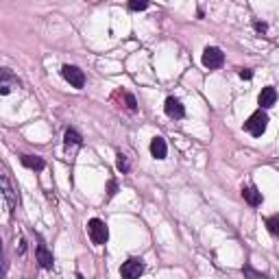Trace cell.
<instances>
[{"label":"cell","mask_w":279,"mask_h":279,"mask_svg":"<svg viewBox=\"0 0 279 279\" xmlns=\"http://www.w3.org/2000/svg\"><path fill=\"white\" fill-rule=\"evenodd\" d=\"M266 126H268V116H266V111H262V109L253 111L251 116H248V120L244 122V131L251 133L253 138H260L266 131Z\"/></svg>","instance_id":"1"},{"label":"cell","mask_w":279,"mask_h":279,"mask_svg":"<svg viewBox=\"0 0 279 279\" xmlns=\"http://www.w3.org/2000/svg\"><path fill=\"white\" fill-rule=\"evenodd\" d=\"M87 233H90V240L94 244H105L109 238V229L100 218H92V220L87 222Z\"/></svg>","instance_id":"2"},{"label":"cell","mask_w":279,"mask_h":279,"mask_svg":"<svg viewBox=\"0 0 279 279\" xmlns=\"http://www.w3.org/2000/svg\"><path fill=\"white\" fill-rule=\"evenodd\" d=\"M222 63H225V52H222L220 48L207 46L203 50V65H205V68L218 70V68H222Z\"/></svg>","instance_id":"3"},{"label":"cell","mask_w":279,"mask_h":279,"mask_svg":"<svg viewBox=\"0 0 279 279\" xmlns=\"http://www.w3.org/2000/svg\"><path fill=\"white\" fill-rule=\"evenodd\" d=\"M0 194H2V199L7 201V207H9V214H16V207H17V194L16 190H13L11 181H9L4 174H0Z\"/></svg>","instance_id":"4"},{"label":"cell","mask_w":279,"mask_h":279,"mask_svg":"<svg viewBox=\"0 0 279 279\" xmlns=\"http://www.w3.org/2000/svg\"><path fill=\"white\" fill-rule=\"evenodd\" d=\"M142 273H144V262L138 260V257H129V260L120 266V277L122 279H140Z\"/></svg>","instance_id":"5"},{"label":"cell","mask_w":279,"mask_h":279,"mask_svg":"<svg viewBox=\"0 0 279 279\" xmlns=\"http://www.w3.org/2000/svg\"><path fill=\"white\" fill-rule=\"evenodd\" d=\"M61 74H63L65 81H68L72 87H77V90L85 87V74H83V70H78L77 65H63V68H61Z\"/></svg>","instance_id":"6"},{"label":"cell","mask_w":279,"mask_h":279,"mask_svg":"<svg viewBox=\"0 0 279 279\" xmlns=\"http://www.w3.org/2000/svg\"><path fill=\"white\" fill-rule=\"evenodd\" d=\"M16 85H20V81H17V78L13 77V72H11V70H7V68H0V94H2V96H7L9 92H11Z\"/></svg>","instance_id":"7"},{"label":"cell","mask_w":279,"mask_h":279,"mask_svg":"<svg viewBox=\"0 0 279 279\" xmlns=\"http://www.w3.org/2000/svg\"><path fill=\"white\" fill-rule=\"evenodd\" d=\"M257 103H260V109L264 111V109L273 107L275 103H277V90H275L273 85L264 87V90L260 92V96H257Z\"/></svg>","instance_id":"8"},{"label":"cell","mask_w":279,"mask_h":279,"mask_svg":"<svg viewBox=\"0 0 279 279\" xmlns=\"http://www.w3.org/2000/svg\"><path fill=\"white\" fill-rule=\"evenodd\" d=\"M164 109H166V113H168L170 118H177V120H179V118L186 116V107H183L181 100L174 98V96H168V98H166Z\"/></svg>","instance_id":"9"},{"label":"cell","mask_w":279,"mask_h":279,"mask_svg":"<svg viewBox=\"0 0 279 279\" xmlns=\"http://www.w3.org/2000/svg\"><path fill=\"white\" fill-rule=\"evenodd\" d=\"M151 155L155 157V159H166V155H168V146H166V140L164 138H153L151 140Z\"/></svg>","instance_id":"10"},{"label":"cell","mask_w":279,"mask_h":279,"mask_svg":"<svg viewBox=\"0 0 279 279\" xmlns=\"http://www.w3.org/2000/svg\"><path fill=\"white\" fill-rule=\"evenodd\" d=\"M37 262L42 268H52V264H55V257H52V253L48 251L44 244H37Z\"/></svg>","instance_id":"11"},{"label":"cell","mask_w":279,"mask_h":279,"mask_svg":"<svg viewBox=\"0 0 279 279\" xmlns=\"http://www.w3.org/2000/svg\"><path fill=\"white\" fill-rule=\"evenodd\" d=\"M242 196L244 201H247L251 207H257V205H262V192H257L255 187H242Z\"/></svg>","instance_id":"12"},{"label":"cell","mask_w":279,"mask_h":279,"mask_svg":"<svg viewBox=\"0 0 279 279\" xmlns=\"http://www.w3.org/2000/svg\"><path fill=\"white\" fill-rule=\"evenodd\" d=\"M22 164H24L26 168H31V170H44L46 168V161H44L42 157H37V155H22Z\"/></svg>","instance_id":"13"},{"label":"cell","mask_w":279,"mask_h":279,"mask_svg":"<svg viewBox=\"0 0 279 279\" xmlns=\"http://www.w3.org/2000/svg\"><path fill=\"white\" fill-rule=\"evenodd\" d=\"M81 144H83V138L77 133V131H74V129L65 131V146L70 148V146H81Z\"/></svg>","instance_id":"14"},{"label":"cell","mask_w":279,"mask_h":279,"mask_svg":"<svg viewBox=\"0 0 279 279\" xmlns=\"http://www.w3.org/2000/svg\"><path fill=\"white\" fill-rule=\"evenodd\" d=\"M118 159H116V168L118 170H120V172L122 174H126V172H129V170H131V164H129V157H126L124 155V153H118Z\"/></svg>","instance_id":"15"},{"label":"cell","mask_w":279,"mask_h":279,"mask_svg":"<svg viewBox=\"0 0 279 279\" xmlns=\"http://www.w3.org/2000/svg\"><path fill=\"white\" fill-rule=\"evenodd\" d=\"M266 227H268V231H270L273 235L277 233V231H279V214H273V216L266 220Z\"/></svg>","instance_id":"16"},{"label":"cell","mask_w":279,"mask_h":279,"mask_svg":"<svg viewBox=\"0 0 279 279\" xmlns=\"http://www.w3.org/2000/svg\"><path fill=\"white\" fill-rule=\"evenodd\" d=\"M242 273H244V277H247V279H268L266 275H262V273H257V270H253L248 264L242 268Z\"/></svg>","instance_id":"17"},{"label":"cell","mask_w":279,"mask_h":279,"mask_svg":"<svg viewBox=\"0 0 279 279\" xmlns=\"http://www.w3.org/2000/svg\"><path fill=\"white\" fill-rule=\"evenodd\" d=\"M129 9L131 11H144V9H148V2H138V0H133V2H129Z\"/></svg>","instance_id":"18"},{"label":"cell","mask_w":279,"mask_h":279,"mask_svg":"<svg viewBox=\"0 0 279 279\" xmlns=\"http://www.w3.org/2000/svg\"><path fill=\"white\" fill-rule=\"evenodd\" d=\"M253 29H255L257 33H260V35H264L266 31H268V24H266V22H260V20H255V22H253Z\"/></svg>","instance_id":"19"},{"label":"cell","mask_w":279,"mask_h":279,"mask_svg":"<svg viewBox=\"0 0 279 279\" xmlns=\"http://www.w3.org/2000/svg\"><path fill=\"white\" fill-rule=\"evenodd\" d=\"M116 192H118V183L111 179V181H109V196H116Z\"/></svg>","instance_id":"20"},{"label":"cell","mask_w":279,"mask_h":279,"mask_svg":"<svg viewBox=\"0 0 279 279\" xmlns=\"http://www.w3.org/2000/svg\"><path fill=\"white\" fill-rule=\"evenodd\" d=\"M124 98H126V103H129V105H126L129 109H135V107H138V105H135V98H133L131 94H124Z\"/></svg>","instance_id":"21"},{"label":"cell","mask_w":279,"mask_h":279,"mask_svg":"<svg viewBox=\"0 0 279 279\" xmlns=\"http://www.w3.org/2000/svg\"><path fill=\"white\" fill-rule=\"evenodd\" d=\"M240 77L247 78V81H248V78L253 77V72H251V70H247V68H242V70H240Z\"/></svg>","instance_id":"22"}]
</instances>
